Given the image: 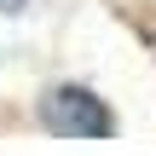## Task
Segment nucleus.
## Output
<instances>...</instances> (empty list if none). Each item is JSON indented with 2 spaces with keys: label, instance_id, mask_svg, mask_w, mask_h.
<instances>
[{
  "label": "nucleus",
  "instance_id": "1",
  "mask_svg": "<svg viewBox=\"0 0 156 156\" xmlns=\"http://www.w3.org/2000/svg\"><path fill=\"white\" fill-rule=\"evenodd\" d=\"M41 122L52 133H69V139H104V133H116V116L87 87H52L41 98Z\"/></svg>",
  "mask_w": 156,
  "mask_h": 156
}]
</instances>
